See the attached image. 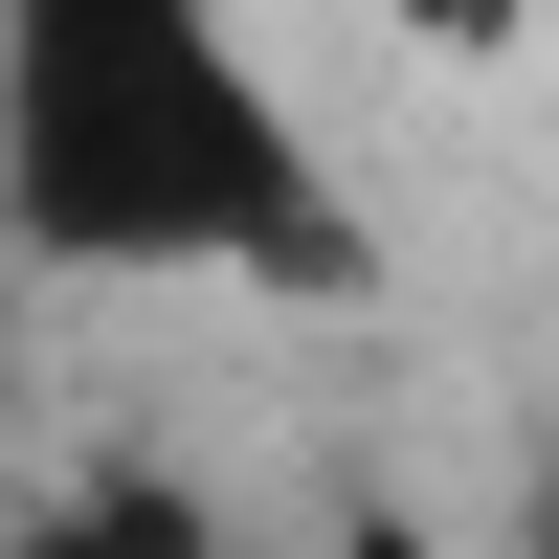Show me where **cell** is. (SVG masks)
Here are the masks:
<instances>
[{
	"label": "cell",
	"instance_id": "obj_1",
	"mask_svg": "<svg viewBox=\"0 0 559 559\" xmlns=\"http://www.w3.org/2000/svg\"><path fill=\"white\" fill-rule=\"evenodd\" d=\"M0 247L45 292H336L358 202L247 0H0Z\"/></svg>",
	"mask_w": 559,
	"mask_h": 559
},
{
	"label": "cell",
	"instance_id": "obj_2",
	"mask_svg": "<svg viewBox=\"0 0 559 559\" xmlns=\"http://www.w3.org/2000/svg\"><path fill=\"white\" fill-rule=\"evenodd\" d=\"M0 559H247V537H224V492L179 471V448L90 426V448H45V471L0 492Z\"/></svg>",
	"mask_w": 559,
	"mask_h": 559
},
{
	"label": "cell",
	"instance_id": "obj_3",
	"mask_svg": "<svg viewBox=\"0 0 559 559\" xmlns=\"http://www.w3.org/2000/svg\"><path fill=\"white\" fill-rule=\"evenodd\" d=\"M292 559H471V537H448V515H426V492H336V515H313Z\"/></svg>",
	"mask_w": 559,
	"mask_h": 559
}]
</instances>
